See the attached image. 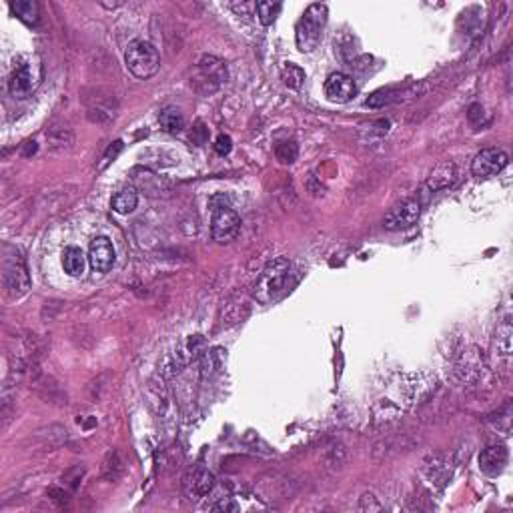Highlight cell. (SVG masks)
I'll list each match as a JSON object with an SVG mask.
<instances>
[{
	"instance_id": "cell-24",
	"label": "cell",
	"mask_w": 513,
	"mask_h": 513,
	"mask_svg": "<svg viewBox=\"0 0 513 513\" xmlns=\"http://www.w3.org/2000/svg\"><path fill=\"white\" fill-rule=\"evenodd\" d=\"M359 510H361V512H367V510H369V512H381V503H377L371 493H365V496L361 498V501H359Z\"/></svg>"
},
{
	"instance_id": "cell-5",
	"label": "cell",
	"mask_w": 513,
	"mask_h": 513,
	"mask_svg": "<svg viewBox=\"0 0 513 513\" xmlns=\"http://www.w3.org/2000/svg\"><path fill=\"white\" fill-rule=\"evenodd\" d=\"M419 217H421V203L417 199H405L389 209V213L383 219V227L387 231L409 229L419 220Z\"/></svg>"
},
{
	"instance_id": "cell-20",
	"label": "cell",
	"mask_w": 513,
	"mask_h": 513,
	"mask_svg": "<svg viewBox=\"0 0 513 513\" xmlns=\"http://www.w3.org/2000/svg\"><path fill=\"white\" fill-rule=\"evenodd\" d=\"M283 80H285V85L289 88H293V90H299L301 85H303V80H305V71L301 69V66H297V64H285V69H283Z\"/></svg>"
},
{
	"instance_id": "cell-18",
	"label": "cell",
	"mask_w": 513,
	"mask_h": 513,
	"mask_svg": "<svg viewBox=\"0 0 513 513\" xmlns=\"http://www.w3.org/2000/svg\"><path fill=\"white\" fill-rule=\"evenodd\" d=\"M201 69H203L206 78H215L217 83L227 78V66H225V62L215 59V57H205V59L201 60Z\"/></svg>"
},
{
	"instance_id": "cell-23",
	"label": "cell",
	"mask_w": 513,
	"mask_h": 513,
	"mask_svg": "<svg viewBox=\"0 0 513 513\" xmlns=\"http://www.w3.org/2000/svg\"><path fill=\"white\" fill-rule=\"evenodd\" d=\"M215 150L219 153L220 157L229 155V153L233 150V141H231V136H229V134H219L217 141H215Z\"/></svg>"
},
{
	"instance_id": "cell-14",
	"label": "cell",
	"mask_w": 513,
	"mask_h": 513,
	"mask_svg": "<svg viewBox=\"0 0 513 513\" xmlns=\"http://www.w3.org/2000/svg\"><path fill=\"white\" fill-rule=\"evenodd\" d=\"M10 10L24 24H29V27L38 24L41 13H38V4L36 2H32V0H16V2H10Z\"/></svg>"
},
{
	"instance_id": "cell-4",
	"label": "cell",
	"mask_w": 513,
	"mask_h": 513,
	"mask_svg": "<svg viewBox=\"0 0 513 513\" xmlns=\"http://www.w3.org/2000/svg\"><path fill=\"white\" fill-rule=\"evenodd\" d=\"M38 66L32 64V60H22L18 62L13 73L8 76V92L15 99H27L34 92V88L38 85Z\"/></svg>"
},
{
	"instance_id": "cell-9",
	"label": "cell",
	"mask_w": 513,
	"mask_h": 513,
	"mask_svg": "<svg viewBox=\"0 0 513 513\" xmlns=\"http://www.w3.org/2000/svg\"><path fill=\"white\" fill-rule=\"evenodd\" d=\"M88 263L94 273H108L115 265V249L106 237H97L88 249Z\"/></svg>"
},
{
	"instance_id": "cell-2",
	"label": "cell",
	"mask_w": 513,
	"mask_h": 513,
	"mask_svg": "<svg viewBox=\"0 0 513 513\" xmlns=\"http://www.w3.org/2000/svg\"><path fill=\"white\" fill-rule=\"evenodd\" d=\"M125 64L129 73L141 80L155 76L161 66V55L148 41H131L125 48Z\"/></svg>"
},
{
	"instance_id": "cell-25",
	"label": "cell",
	"mask_w": 513,
	"mask_h": 513,
	"mask_svg": "<svg viewBox=\"0 0 513 513\" xmlns=\"http://www.w3.org/2000/svg\"><path fill=\"white\" fill-rule=\"evenodd\" d=\"M120 150H122V143H120V141H115V143H113V145L108 147V150H106V155H104V157H103V164H101V169H104V167H106L108 162L113 161V159L117 157V155H118V153H120Z\"/></svg>"
},
{
	"instance_id": "cell-10",
	"label": "cell",
	"mask_w": 513,
	"mask_h": 513,
	"mask_svg": "<svg viewBox=\"0 0 513 513\" xmlns=\"http://www.w3.org/2000/svg\"><path fill=\"white\" fill-rule=\"evenodd\" d=\"M4 287H6L10 297H22L29 291V273H27V267L20 261L6 263V267H4Z\"/></svg>"
},
{
	"instance_id": "cell-8",
	"label": "cell",
	"mask_w": 513,
	"mask_h": 513,
	"mask_svg": "<svg viewBox=\"0 0 513 513\" xmlns=\"http://www.w3.org/2000/svg\"><path fill=\"white\" fill-rule=\"evenodd\" d=\"M325 97L331 101V103H349L355 92H357V87H355V80H353L349 74L345 73H331L327 76L325 80Z\"/></svg>"
},
{
	"instance_id": "cell-13",
	"label": "cell",
	"mask_w": 513,
	"mask_h": 513,
	"mask_svg": "<svg viewBox=\"0 0 513 513\" xmlns=\"http://www.w3.org/2000/svg\"><path fill=\"white\" fill-rule=\"evenodd\" d=\"M455 181H457V169H455L454 162H441L431 171V175L427 178V187L433 192L445 191L454 185Z\"/></svg>"
},
{
	"instance_id": "cell-22",
	"label": "cell",
	"mask_w": 513,
	"mask_h": 513,
	"mask_svg": "<svg viewBox=\"0 0 513 513\" xmlns=\"http://www.w3.org/2000/svg\"><path fill=\"white\" fill-rule=\"evenodd\" d=\"M275 153H277V159L281 162H293L297 159V145L295 143H281L277 145L275 148Z\"/></svg>"
},
{
	"instance_id": "cell-16",
	"label": "cell",
	"mask_w": 513,
	"mask_h": 513,
	"mask_svg": "<svg viewBox=\"0 0 513 513\" xmlns=\"http://www.w3.org/2000/svg\"><path fill=\"white\" fill-rule=\"evenodd\" d=\"M159 125H161V129L164 132L175 134V132H181L185 129V117L175 106H167L159 115Z\"/></svg>"
},
{
	"instance_id": "cell-21",
	"label": "cell",
	"mask_w": 513,
	"mask_h": 513,
	"mask_svg": "<svg viewBox=\"0 0 513 513\" xmlns=\"http://www.w3.org/2000/svg\"><path fill=\"white\" fill-rule=\"evenodd\" d=\"M498 353L499 355H510L512 353V325L505 321L498 329Z\"/></svg>"
},
{
	"instance_id": "cell-6",
	"label": "cell",
	"mask_w": 513,
	"mask_h": 513,
	"mask_svg": "<svg viewBox=\"0 0 513 513\" xmlns=\"http://www.w3.org/2000/svg\"><path fill=\"white\" fill-rule=\"evenodd\" d=\"M241 229V219L229 206H215L211 219V235L217 243H231Z\"/></svg>"
},
{
	"instance_id": "cell-17",
	"label": "cell",
	"mask_w": 513,
	"mask_h": 513,
	"mask_svg": "<svg viewBox=\"0 0 513 513\" xmlns=\"http://www.w3.org/2000/svg\"><path fill=\"white\" fill-rule=\"evenodd\" d=\"M62 267L71 277H78L85 271V255L78 247H66L62 253Z\"/></svg>"
},
{
	"instance_id": "cell-12",
	"label": "cell",
	"mask_w": 513,
	"mask_h": 513,
	"mask_svg": "<svg viewBox=\"0 0 513 513\" xmlns=\"http://www.w3.org/2000/svg\"><path fill=\"white\" fill-rule=\"evenodd\" d=\"M505 465H507V449L503 445H489L479 455V470L485 475L496 477L505 470Z\"/></svg>"
},
{
	"instance_id": "cell-26",
	"label": "cell",
	"mask_w": 513,
	"mask_h": 513,
	"mask_svg": "<svg viewBox=\"0 0 513 513\" xmlns=\"http://www.w3.org/2000/svg\"><path fill=\"white\" fill-rule=\"evenodd\" d=\"M231 8L237 10L239 15H241V13H243V15H247L249 10H257V4H253V2H249V4H241V6H239V4H231Z\"/></svg>"
},
{
	"instance_id": "cell-15",
	"label": "cell",
	"mask_w": 513,
	"mask_h": 513,
	"mask_svg": "<svg viewBox=\"0 0 513 513\" xmlns=\"http://www.w3.org/2000/svg\"><path fill=\"white\" fill-rule=\"evenodd\" d=\"M139 205V195L134 187H127L122 191H118L113 199V211L118 215H129Z\"/></svg>"
},
{
	"instance_id": "cell-3",
	"label": "cell",
	"mask_w": 513,
	"mask_h": 513,
	"mask_svg": "<svg viewBox=\"0 0 513 513\" xmlns=\"http://www.w3.org/2000/svg\"><path fill=\"white\" fill-rule=\"evenodd\" d=\"M327 6L325 4H311L301 20L297 22V46L301 52H313L321 43L323 29L327 24Z\"/></svg>"
},
{
	"instance_id": "cell-7",
	"label": "cell",
	"mask_w": 513,
	"mask_h": 513,
	"mask_svg": "<svg viewBox=\"0 0 513 513\" xmlns=\"http://www.w3.org/2000/svg\"><path fill=\"white\" fill-rule=\"evenodd\" d=\"M510 162V157L501 148H484L471 161V173L477 178H489L499 175Z\"/></svg>"
},
{
	"instance_id": "cell-11",
	"label": "cell",
	"mask_w": 513,
	"mask_h": 513,
	"mask_svg": "<svg viewBox=\"0 0 513 513\" xmlns=\"http://www.w3.org/2000/svg\"><path fill=\"white\" fill-rule=\"evenodd\" d=\"M213 485H215L213 473H209V471L203 470V468H199V470L191 471V473L185 477V493L189 496L191 501H197V499L205 498L206 493L213 489Z\"/></svg>"
},
{
	"instance_id": "cell-19",
	"label": "cell",
	"mask_w": 513,
	"mask_h": 513,
	"mask_svg": "<svg viewBox=\"0 0 513 513\" xmlns=\"http://www.w3.org/2000/svg\"><path fill=\"white\" fill-rule=\"evenodd\" d=\"M281 8H283L281 2H267V0H261V2H257V16H259V20L263 22L265 27H269V24L275 22V18H277L279 13H281Z\"/></svg>"
},
{
	"instance_id": "cell-1",
	"label": "cell",
	"mask_w": 513,
	"mask_h": 513,
	"mask_svg": "<svg viewBox=\"0 0 513 513\" xmlns=\"http://www.w3.org/2000/svg\"><path fill=\"white\" fill-rule=\"evenodd\" d=\"M291 269L293 265L285 257H277L269 261L255 283V289H253L255 301H259L261 305H269L281 299L291 287Z\"/></svg>"
}]
</instances>
